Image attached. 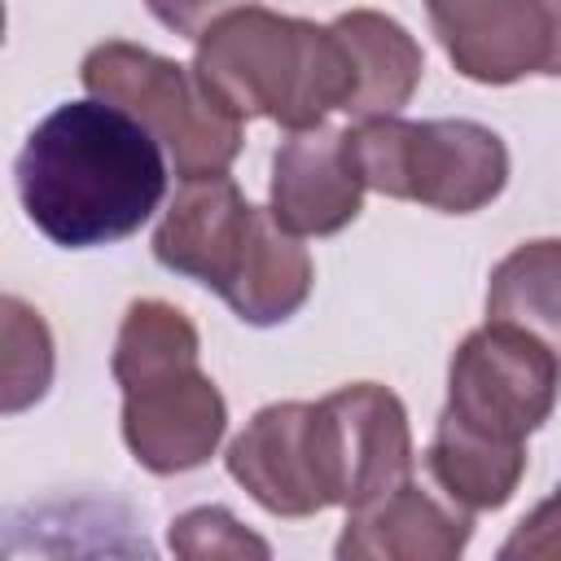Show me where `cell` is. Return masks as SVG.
<instances>
[{"instance_id":"obj_1","label":"cell","mask_w":561,"mask_h":561,"mask_svg":"<svg viewBox=\"0 0 561 561\" xmlns=\"http://www.w3.org/2000/svg\"><path fill=\"white\" fill-rule=\"evenodd\" d=\"M26 219L66 250L114 245L162 206L167 149L118 105L66 101L35 123L18 162Z\"/></svg>"},{"instance_id":"obj_2","label":"cell","mask_w":561,"mask_h":561,"mask_svg":"<svg viewBox=\"0 0 561 561\" xmlns=\"http://www.w3.org/2000/svg\"><path fill=\"white\" fill-rule=\"evenodd\" d=\"M197 355L202 337L180 307L136 298L123 311L110 355L123 386V443L158 478L202 469L228 430V403L197 368Z\"/></svg>"},{"instance_id":"obj_3","label":"cell","mask_w":561,"mask_h":561,"mask_svg":"<svg viewBox=\"0 0 561 561\" xmlns=\"http://www.w3.org/2000/svg\"><path fill=\"white\" fill-rule=\"evenodd\" d=\"M193 70L224 110L272 118L285 131L320 127L351 101V57L342 35L307 18L241 4L197 35Z\"/></svg>"},{"instance_id":"obj_4","label":"cell","mask_w":561,"mask_h":561,"mask_svg":"<svg viewBox=\"0 0 561 561\" xmlns=\"http://www.w3.org/2000/svg\"><path fill=\"white\" fill-rule=\"evenodd\" d=\"M346 131L359 180L394 202H421L443 215H473L508 184L504 140L473 118H359Z\"/></svg>"},{"instance_id":"obj_5","label":"cell","mask_w":561,"mask_h":561,"mask_svg":"<svg viewBox=\"0 0 561 561\" xmlns=\"http://www.w3.org/2000/svg\"><path fill=\"white\" fill-rule=\"evenodd\" d=\"M79 79L88 96L127 110L167 149L180 180L224 175L241 153V118L224 110L202 75L184 61L127 39H105L83 57Z\"/></svg>"},{"instance_id":"obj_6","label":"cell","mask_w":561,"mask_h":561,"mask_svg":"<svg viewBox=\"0 0 561 561\" xmlns=\"http://www.w3.org/2000/svg\"><path fill=\"white\" fill-rule=\"evenodd\" d=\"M561 394L557 355L526 329L486 320L465 333L447 364V416L508 443H526Z\"/></svg>"},{"instance_id":"obj_7","label":"cell","mask_w":561,"mask_h":561,"mask_svg":"<svg viewBox=\"0 0 561 561\" xmlns=\"http://www.w3.org/2000/svg\"><path fill=\"white\" fill-rule=\"evenodd\" d=\"M320 456L333 508H359L412 478V425L394 390L377 381H351L316 399Z\"/></svg>"},{"instance_id":"obj_8","label":"cell","mask_w":561,"mask_h":561,"mask_svg":"<svg viewBox=\"0 0 561 561\" xmlns=\"http://www.w3.org/2000/svg\"><path fill=\"white\" fill-rule=\"evenodd\" d=\"M228 473L272 517H311L333 508L316 403L285 399L259 408L245 430L228 443Z\"/></svg>"},{"instance_id":"obj_9","label":"cell","mask_w":561,"mask_h":561,"mask_svg":"<svg viewBox=\"0 0 561 561\" xmlns=\"http://www.w3.org/2000/svg\"><path fill=\"white\" fill-rule=\"evenodd\" d=\"M263 215L267 210L250 206L228 171L184 180L162 224L153 228V259L167 272L188 276L224 298L250 259Z\"/></svg>"},{"instance_id":"obj_10","label":"cell","mask_w":561,"mask_h":561,"mask_svg":"<svg viewBox=\"0 0 561 561\" xmlns=\"http://www.w3.org/2000/svg\"><path fill=\"white\" fill-rule=\"evenodd\" d=\"M430 26L451 66L486 88L543 75L548 9L543 0H425Z\"/></svg>"},{"instance_id":"obj_11","label":"cell","mask_w":561,"mask_h":561,"mask_svg":"<svg viewBox=\"0 0 561 561\" xmlns=\"http://www.w3.org/2000/svg\"><path fill=\"white\" fill-rule=\"evenodd\" d=\"M364 180L346 149L342 127L289 131L272 153V197L267 210L294 237H333L364 210Z\"/></svg>"},{"instance_id":"obj_12","label":"cell","mask_w":561,"mask_h":561,"mask_svg":"<svg viewBox=\"0 0 561 561\" xmlns=\"http://www.w3.org/2000/svg\"><path fill=\"white\" fill-rule=\"evenodd\" d=\"M473 513L447 491L416 478L377 495L373 504L346 508L337 535V561H456L469 548Z\"/></svg>"},{"instance_id":"obj_13","label":"cell","mask_w":561,"mask_h":561,"mask_svg":"<svg viewBox=\"0 0 561 561\" xmlns=\"http://www.w3.org/2000/svg\"><path fill=\"white\" fill-rule=\"evenodd\" d=\"M333 31L346 44L351 79H355L342 114H351L355 123L377 114H399L425 75V53L408 35V26L377 9H351L333 18Z\"/></svg>"},{"instance_id":"obj_14","label":"cell","mask_w":561,"mask_h":561,"mask_svg":"<svg viewBox=\"0 0 561 561\" xmlns=\"http://www.w3.org/2000/svg\"><path fill=\"white\" fill-rule=\"evenodd\" d=\"M425 469L438 491H447L460 508L486 513L504 508L526 473V443L491 438L447 412H438L434 438L425 447Z\"/></svg>"},{"instance_id":"obj_15","label":"cell","mask_w":561,"mask_h":561,"mask_svg":"<svg viewBox=\"0 0 561 561\" xmlns=\"http://www.w3.org/2000/svg\"><path fill=\"white\" fill-rule=\"evenodd\" d=\"M486 320L535 333L561 364V237L522 241L491 267Z\"/></svg>"},{"instance_id":"obj_16","label":"cell","mask_w":561,"mask_h":561,"mask_svg":"<svg viewBox=\"0 0 561 561\" xmlns=\"http://www.w3.org/2000/svg\"><path fill=\"white\" fill-rule=\"evenodd\" d=\"M4 412H22L48 394L53 333L18 294H4Z\"/></svg>"},{"instance_id":"obj_17","label":"cell","mask_w":561,"mask_h":561,"mask_svg":"<svg viewBox=\"0 0 561 561\" xmlns=\"http://www.w3.org/2000/svg\"><path fill=\"white\" fill-rule=\"evenodd\" d=\"M167 543H171L175 557H188V561H206V557H272L267 539H259L254 530H245L219 504H202V508L180 513L171 522Z\"/></svg>"},{"instance_id":"obj_18","label":"cell","mask_w":561,"mask_h":561,"mask_svg":"<svg viewBox=\"0 0 561 561\" xmlns=\"http://www.w3.org/2000/svg\"><path fill=\"white\" fill-rule=\"evenodd\" d=\"M504 561L539 557V561H561V486H552L548 500H539L504 539L500 548Z\"/></svg>"},{"instance_id":"obj_19","label":"cell","mask_w":561,"mask_h":561,"mask_svg":"<svg viewBox=\"0 0 561 561\" xmlns=\"http://www.w3.org/2000/svg\"><path fill=\"white\" fill-rule=\"evenodd\" d=\"M145 4L167 31L184 35V39H197L210 22H219L224 13L241 9V4H254V0H145Z\"/></svg>"},{"instance_id":"obj_20","label":"cell","mask_w":561,"mask_h":561,"mask_svg":"<svg viewBox=\"0 0 561 561\" xmlns=\"http://www.w3.org/2000/svg\"><path fill=\"white\" fill-rule=\"evenodd\" d=\"M548 9V61H543V75L561 79V0H543Z\"/></svg>"}]
</instances>
